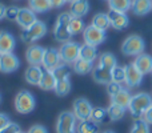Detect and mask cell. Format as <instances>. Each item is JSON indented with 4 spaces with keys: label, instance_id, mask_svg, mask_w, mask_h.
Returning a JSON list of instances; mask_svg holds the SVG:
<instances>
[{
    "label": "cell",
    "instance_id": "obj_48",
    "mask_svg": "<svg viewBox=\"0 0 152 133\" xmlns=\"http://www.w3.org/2000/svg\"><path fill=\"white\" fill-rule=\"evenodd\" d=\"M0 102H1V96H0Z\"/></svg>",
    "mask_w": 152,
    "mask_h": 133
},
{
    "label": "cell",
    "instance_id": "obj_43",
    "mask_svg": "<svg viewBox=\"0 0 152 133\" xmlns=\"http://www.w3.org/2000/svg\"><path fill=\"white\" fill-rule=\"evenodd\" d=\"M143 118H144V120L147 121L150 125H152V104H151V107L147 109V112L143 115Z\"/></svg>",
    "mask_w": 152,
    "mask_h": 133
},
{
    "label": "cell",
    "instance_id": "obj_26",
    "mask_svg": "<svg viewBox=\"0 0 152 133\" xmlns=\"http://www.w3.org/2000/svg\"><path fill=\"white\" fill-rule=\"evenodd\" d=\"M91 120L95 121L96 124H104V123L111 121L107 109H104V108H102V107H95L94 109H92Z\"/></svg>",
    "mask_w": 152,
    "mask_h": 133
},
{
    "label": "cell",
    "instance_id": "obj_23",
    "mask_svg": "<svg viewBox=\"0 0 152 133\" xmlns=\"http://www.w3.org/2000/svg\"><path fill=\"white\" fill-rule=\"evenodd\" d=\"M79 59H83V60L87 61H92L94 63L97 59V49L96 47L89 44H81L80 45V52H79Z\"/></svg>",
    "mask_w": 152,
    "mask_h": 133
},
{
    "label": "cell",
    "instance_id": "obj_12",
    "mask_svg": "<svg viewBox=\"0 0 152 133\" xmlns=\"http://www.w3.org/2000/svg\"><path fill=\"white\" fill-rule=\"evenodd\" d=\"M60 55H59V49L56 48H47L44 52V57H43V63L42 65L45 70H51L52 72L59 64H61Z\"/></svg>",
    "mask_w": 152,
    "mask_h": 133
},
{
    "label": "cell",
    "instance_id": "obj_40",
    "mask_svg": "<svg viewBox=\"0 0 152 133\" xmlns=\"http://www.w3.org/2000/svg\"><path fill=\"white\" fill-rule=\"evenodd\" d=\"M20 132V126L15 123H8L4 128L0 131V133H19Z\"/></svg>",
    "mask_w": 152,
    "mask_h": 133
},
{
    "label": "cell",
    "instance_id": "obj_20",
    "mask_svg": "<svg viewBox=\"0 0 152 133\" xmlns=\"http://www.w3.org/2000/svg\"><path fill=\"white\" fill-rule=\"evenodd\" d=\"M131 9L137 16L147 15L152 11V0H132Z\"/></svg>",
    "mask_w": 152,
    "mask_h": 133
},
{
    "label": "cell",
    "instance_id": "obj_30",
    "mask_svg": "<svg viewBox=\"0 0 152 133\" xmlns=\"http://www.w3.org/2000/svg\"><path fill=\"white\" fill-rule=\"evenodd\" d=\"M92 69H94V63L92 61L77 59L74 63V70L77 75H87V73L92 72Z\"/></svg>",
    "mask_w": 152,
    "mask_h": 133
},
{
    "label": "cell",
    "instance_id": "obj_33",
    "mask_svg": "<svg viewBox=\"0 0 152 133\" xmlns=\"http://www.w3.org/2000/svg\"><path fill=\"white\" fill-rule=\"evenodd\" d=\"M55 93L60 97H64L71 92V81L69 78H64V80H58L55 85Z\"/></svg>",
    "mask_w": 152,
    "mask_h": 133
},
{
    "label": "cell",
    "instance_id": "obj_24",
    "mask_svg": "<svg viewBox=\"0 0 152 133\" xmlns=\"http://www.w3.org/2000/svg\"><path fill=\"white\" fill-rule=\"evenodd\" d=\"M55 85H56V78H55V76H53V73L51 72V70L44 69V73H43V77H42V80H40L39 86L43 91H53Z\"/></svg>",
    "mask_w": 152,
    "mask_h": 133
},
{
    "label": "cell",
    "instance_id": "obj_8",
    "mask_svg": "<svg viewBox=\"0 0 152 133\" xmlns=\"http://www.w3.org/2000/svg\"><path fill=\"white\" fill-rule=\"evenodd\" d=\"M105 37H107L105 31L96 28V27L92 25V24L86 27V29L83 31L84 43L89 44V45H94V47H97V45L103 44V43L105 41Z\"/></svg>",
    "mask_w": 152,
    "mask_h": 133
},
{
    "label": "cell",
    "instance_id": "obj_32",
    "mask_svg": "<svg viewBox=\"0 0 152 133\" xmlns=\"http://www.w3.org/2000/svg\"><path fill=\"white\" fill-rule=\"evenodd\" d=\"M107 112H108V116H110L111 121H119L124 117V115H126V108L111 102V105L107 108Z\"/></svg>",
    "mask_w": 152,
    "mask_h": 133
},
{
    "label": "cell",
    "instance_id": "obj_28",
    "mask_svg": "<svg viewBox=\"0 0 152 133\" xmlns=\"http://www.w3.org/2000/svg\"><path fill=\"white\" fill-rule=\"evenodd\" d=\"M28 4L35 13H45L51 9L50 0H28Z\"/></svg>",
    "mask_w": 152,
    "mask_h": 133
},
{
    "label": "cell",
    "instance_id": "obj_31",
    "mask_svg": "<svg viewBox=\"0 0 152 133\" xmlns=\"http://www.w3.org/2000/svg\"><path fill=\"white\" fill-rule=\"evenodd\" d=\"M92 25H95L99 29H103V31H107V29L111 27L108 15L107 13H103V12L96 13V15L94 16V19H92Z\"/></svg>",
    "mask_w": 152,
    "mask_h": 133
},
{
    "label": "cell",
    "instance_id": "obj_15",
    "mask_svg": "<svg viewBox=\"0 0 152 133\" xmlns=\"http://www.w3.org/2000/svg\"><path fill=\"white\" fill-rule=\"evenodd\" d=\"M45 48H43L42 45H29V48L26 52V59L29 63V65H40L43 63V57H44Z\"/></svg>",
    "mask_w": 152,
    "mask_h": 133
},
{
    "label": "cell",
    "instance_id": "obj_25",
    "mask_svg": "<svg viewBox=\"0 0 152 133\" xmlns=\"http://www.w3.org/2000/svg\"><path fill=\"white\" fill-rule=\"evenodd\" d=\"M97 65L105 68V69L112 70L113 68L118 65V60H116L115 55H112L111 52H104L99 56V63H97Z\"/></svg>",
    "mask_w": 152,
    "mask_h": 133
},
{
    "label": "cell",
    "instance_id": "obj_16",
    "mask_svg": "<svg viewBox=\"0 0 152 133\" xmlns=\"http://www.w3.org/2000/svg\"><path fill=\"white\" fill-rule=\"evenodd\" d=\"M16 47V40L8 31H0V55L13 52Z\"/></svg>",
    "mask_w": 152,
    "mask_h": 133
},
{
    "label": "cell",
    "instance_id": "obj_42",
    "mask_svg": "<svg viewBox=\"0 0 152 133\" xmlns=\"http://www.w3.org/2000/svg\"><path fill=\"white\" fill-rule=\"evenodd\" d=\"M8 123H11L10 117H8L5 113H0V131H1V129L4 128V126L7 125Z\"/></svg>",
    "mask_w": 152,
    "mask_h": 133
},
{
    "label": "cell",
    "instance_id": "obj_22",
    "mask_svg": "<svg viewBox=\"0 0 152 133\" xmlns=\"http://www.w3.org/2000/svg\"><path fill=\"white\" fill-rule=\"evenodd\" d=\"M131 97L132 94L129 93L128 89H121L119 93H116L115 96L111 97V102L112 104H116V105H120V107L126 108L128 109V105H129V101H131Z\"/></svg>",
    "mask_w": 152,
    "mask_h": 133
},
{
    "label": "cell",
    "instance_id": "obj_36",
    "mask_svg": "<svg viewBox=\"0 0 152 133\" xmlns=\"http://www.w3.org/2000/svg\"><path fill=\"white\" fill-rule=\"evenodd\" d=\"M86 29V25H84V21L81 20V17H74L72 16L71 21H69V32L71 35H79Z\"/></svg>",
    "mask_w": 152,
    "mask_h": 133
},
{
    "label": "cell",
    "instance_id": "obj_7",
    "mask_svg": "<svg viewBox=\"0 0 152 133\" xmlns=\"http://www.w3.org/2000/svg\"><path fill=\"white\" fill-rule=\"evenodd\" d=\"M79 52H80V44L76 41H66L59 48V55L63 63L66 64H74L79 59Z\"/></svg>",
    "mask_w": 152,
    "mask_h": 133
},
{
    "label": "cell",
    "instance_id": "obj_45",
    "mask_svg": "<svg viewBox=\"0 0 152 133\" xmlns=\"http://www.w3.org/2000/svg\"><path fill=\"white\" fill-rule=\"evenodd\" d=\"M4 13H5V7L3 4H0V20L4 17Z\"/></svg>",
    "mask_w": 152,
    "mask_h": 133
},
{
    "label": "cell",
    "instance_id": "obj_50",
    "mask_svg": "<svg viewBox=\"0 0 152 133\" xmlns=\"http://www.w3.org/2000/svg\"><path fill=\"white\" fill-rule=\"evenodd\" d=\"M151 73H152V72H151Z\"/></svg>",
    "mask_w": 152,
    "mask_h": 133
},
{
    "label": "cell",
    "instance_id": "obj_34",
    "mask_svg": "<svg viewBox=\"0 0 152 133\" xmlns=\"http://www.w3.org/2000/svg\"><path fill=\"white\" fill-rule=\"evenodd\" d=\"M129 133H151L150 124H148L143 117L135 118L134 124H132L131 132H129Z\"/></svg>",
    "mask_w": 152,
    "mask_h": 133
},
{
    "label": "cell",
    "instance_id": "obj_10",
    "mask_svg": "<svg viewBox=\"0 0 152 133\" xmlns=\"http://www.w3.org/2000/svg\"><path fill=\"white\" fill-rule=\"evenodd\" d=\"M19 67H20V60L13 52L0 55V72L12 73L15 70H18Z\"/></svg>",
    "mask_w": 152,
    "mask_h": 133
},
{
    "label": "cell",
    "instance_id": "obj_38",
    "mask_svg": "<svg viewBox=\"0 0 152 133\" xmlns=\"http://www.w3.org/2000/svg\"><path fill=\"white\" fill-rule=\"evenodd\" d=\"M123 89V86H121V84L119 83H115V81H111V83L107 84V93L110 94V97L115 96L116 93H119V92Z\"/></svg>",
    "mask_w": 152,
    "mask_h": 133
},
{
    "label": "cell",
    "instance_id": "obj_9",
    "mask_svg": "<svg viewBox=\"0 0 152 133\" xmlns=\"http://www.w3.org/2000/svg\"><path fill=\"white\" fill-rule=\"evenodd\" d=\"M72 108H74L72 112H74L75 117L77 118L79 121H84V120L91 118V113H92L94 107H92V104L87 99H84V97H79V99H76L74 101Z\"/></svg>",
    "mask_w": 152,
    "mask_h": 133
},
{
    "label": "cell",
    "instance_id": "obj_2",
    "mask_svg": "<svg viewBox=\"0 0 152 133\" xmlns=\"http://www.w3.org/2000/svg\"><path fill=\"white\" fill-rule=\"evenodd\" d=\"M72 19V15L69 12H63L56 19L55 27H53V37L59 43L69 41L71 39V32H69V21Z\"/></svg>",
    "mask_w": 152,
    "mask_h": 133
},
{
    "label": "cell",
    "instance_id": "obj_27",
    "mask_svg": "<svg viewBox=\"0 0 152 133\" xmlns=\"http://www.w3.org/2000/svg\"><path fill=\"white\" fill-rule=\"evenodd\" d=\"M76 131H77V133H99V124L92 121L91 118L79 121Z\"/></svg>",
    "mask_w": 152,
    "mask_h": 133
},
{
    "label": "cell",
    "instance_id": "obj_6",
    "mask_svg": "<svg viewBox=\"0 0 152 133\" xmlns=\"http://www.w3.org/2000/svg\"><path fill=\"white\" fill-rule=\"evenodd\" d=\"M45 33H47V25H45V23L37 20L29 28L23 29V32L20 35V39L24 43H34V41H37L39 39H42V37H44Z\"/></svg>",
    "mask_w": 152,
    "mask_h": 133
},
{
    "label": "cell",
    "instance_id": "obj_37",
    "mask_svg": "<svg viewBox=\"0 0 152 133\" xmlns=\"http://www.w3.org/2000/svg\"><path fill=\"white\" fill-rule=\"evenodd\" d=\"M111 75H112V81H115V83L121 84L126 80V69H124V67L116 65L111 70Z\"/></svg>",
    "mask_w": 152,
    "mask_h": 133
},
{
    "label": "cell",
    "instance_id": "obj_18",
    "mask_svg": "<svg viewBox=\"0 0 152 133\" xmlns=\"http://www.w3.org/2000/svg\"><path fill=\"white\" fill-rule=\"evenodd\" d=\"M134 64L143 75H147V73L152 72V56L147 55V53H144V52L140 53L139 56H136Z\"/></svg>",
    "mask_w": 152,
    "mask_h": 133
},
{
    "label": "cell",
    "instance_id": "obj_19",
    "mask_svg": "<svg viewBox=\"0 0 152 133\" xmlns=\"http://www.w3.org/2000/svg\"><path fill=\"white\" fill-rule=\"evenodd\" d=\"M89 12V1L88 0H75L71 3L69 13L74 17H83Z\"/></svg>",
    "mask_w": 152,
    "mask_h": 133
},
{
    "label": "cell",
    "instance_id": "obj_47",
    "mask_svg": "<svg viewBox=\"0 0 152 133\" xmlns=\"http://www.w3.org/2000/svg\"><path fill=\"white\" fill-rule=\"evenodd\" d=\"M66 1H67V3H74L75 0H66Z\"/></svg>",
    "mask_w": 152,
    "mask_h": 133
},
{
    "label": "cell",
    "instance_id": "obj_13",
    "mask_svg": "<svg viewBox=\"0 0 152 133\" xmlns=\"http://www.w3.org/2000/svg\"><path fill=\"white\" fill-rule=\"evenodd\" d=\"M108 19H110V24L112 28L121 31V29L127 28L129 24V19L127 16V13L124 12H118V11H112L110 9V12L107 13Z\"/></svg>",
    "mask_w": 152,
    "mask_h": 133
},
{
    "label": "cell",
    "instance_id": "obj_21",
    "mask_svg": "<svg viewBox=\"0 0 152 133\" xmlns=\"http://www.w3.org/2000/svg\"><path fill=\"white\" fill-rule=\"evenodd\" d=\"M92 77H94V80L96 81L97 84H105V85H107L108 83L112 81L111 70L105 69V68H103V67H99V65L92 69Z\"/></svg>",
    "mask_w": 152,
    "mask_h": 133
},
{
    "label": "cell",
    "instance_id": "obj_35",
    "mask_svg": "<svg viewBox=\"0 0 152 133\" xmlns=\"http://www.w3.org/2000/svg\"><path fill=\"white\" fill-rule=\"evenodd\" d=\"M52 73H53V76H55L56 81L58 80H64V78H69V75H71V68L68 67V64L61 63L52 70Z\"/></svg>",
    "mask_w": 152,
    "mask_h": 133
},
{
    "label": "cell",
    "instance_id": "obj_11",
    "mask_svg": "<svg viewBox=\"0 0 152 133\" xmlns=\"http://www.w3.org/2000/svg\"><path fill=\"white\" fill-rule=\"evenodd\" d=\"M124 69H126V80H124V83L127 84V86L128 88H137L142 84L144 75L135 67L134 63L127 64L124 67Z\"/></svg>",
    "mask_w": 152,
    "mask_h": 133
},
{
    "label": "cell",
    "instance_id": "obj_39",
    "mask_svg": "<svg viewBox=\"0 0 152 133\" xmlns=\"http://www.w3.org/2000/svg\"><path fill=\"white\" fill-rule=\"evenodd\" d=\"M19 7H8L5 8V13H4V17L8 19L11 21H16V17H18V13H19Z\"/></svg>",
    "mask_w": 152,
    "mask_h": 133
},
{
    "label": "cell",
    "instance_id": "obj_49",
    "mask_svg": "<svg viewBox=\"0 0 152 133\" xmlns=\"http://www.w3.org/2000/svg\"><path fill=\"white\" fill-rule=\"evenodd\" d=\"M19 133H24V132H21V131H20V132H19Z\"/></svg>",
    "mask_w": 152,
    "mask_h": 133
},
{
    "label": "cell",
    "instance_id": "obj_5",
    "mask_svg": "<svg viewBox=\"0 0 152 133\" xmlns=\"http://www.w3.org/2000/svg\"><path fill=\"white\" fill-rule=\"evenodd\" d=\"M77 118L74 112L64 110L59 115L56 120V133H77Z\"/></svg>",
    "mask_w": 152,
    "mask_h": 133
},
{
    "label": "cell",
    "instance_id": "obj_1",
    "mask_svg": "<svg viewBox=\"0 0 152 133\" xmlns=\"http://www.w3.org/2000/svg\"><path fill=\"white\" fill-rule=\"evenodd\" d=\"M151 104H152L151 94L145 93V92H140V93L132 94L131 101H129L128 105V110L135 118H140L147 112V109L151 107Z\"/></svg>",
    "mask_w": 152,
    "mask_h": 133
},
{
    "label": "cell",
    "instance_id": "obj_17",
    "mask_svg": "<svg viewBox=\"0 0 152 133\" xmlns=\"http://www.w3.org/2000/svg\"><path fill=\"white\" fill-rule=\"evenodd\" d=\"M43 73H44V70L39 65H29L26 69L24 78H26V81L28 84H31V85H39L40 80H42V77H43Z\"/></svg>",
    "mask_w": 152,
    "mask_h": 133
},
{
    "label": "cell",
    "instance_id": "obj_44",
    "mask_svg": "<svg viewBox=\"0 0 152 133\" xmlns=\"http://www.w3.org/2000/svg\"><path fill=\"white\" fill-rule=\"evenodd\" d=\"M66 0H50V4H51V8H60L66 4Z\"/></svg>",
    "mask_w": 152,
    "mask_h": 133
},
{
    "label": "cell",
    "instance_id": "obj_4",
    "mask_svg": "<svg viewBox=\"0 0 152 133\" xmlns=\"http://www.w3.org/2000/svg\"><path fill=\"white\" fill-rule=\"evenodd\" d=\"M145 43L139 35H129L121 44V52L126 56H139L144 52Z\"/></svg>",
    "mask_w": 152,
    "mask_h": 133
},
{
    "label": "cell",
    "instance_id": "obj_3",
    "mask_svg": "<svg viewBox=\"0 0 152 133\" xmlns=\"http://www.w3.org/2000/svg\"><path fill=\"white\" fill-rule=\"evenodd\" d=\"M36 107V100L35 96L27 89L20 91L15 97V109L16 112L21 113V115H28Z\"/></svg>",
    "mask_w": 152,
    "mask_h": 133
},
{
    "label": "cell",
    "instance_id": "obj_46",
    "mask_svg": "<svg viewBox=\"0 0 152 133\" xmlns=\"http://www.w3.org/2000/svg\"><path fill=\"white\" fill-rule=\"evenodd\" d=\"M103 133H115L113 131H105V132H103Z\"/></svg>",
    "mask_w": 152,
    "mask_h": 133
},
{
    "label": "cell",
    "instance_id": "obj_29",
    "mask_svg": "<svg viewBox=\"0 0 152 133\" xmlns=\"http://www.w3.org/2000/svg\"><path fill=\"white\" fill-rule=\"evenodd\" d=\"M108 5H110V9L126 13L127 11L131 9L132 0H108Z\"/></svg>",
    "mask_w": 152,
    "mask_h": 133
},
{
    "label": "cell",
    "instance_id": "obj_41",
    "mask_svg": "<svg viewBox=\"0 0 152 133\" xmlns=\"http://www.w3.org/2000/svg\"><path fill=\"white\" fill-rule=\"evenodd\" d=\"M27 133H48V131H47V128H45V126L39 125V124H37V125L31 126V128H29V131Z\"/></svg>",
    "mask_w": 152,
    "mask_h": 133
},
{
    "label": "cell",
    "instance_id": "obj_14",
    "mask_svg": "<svg viewBox=\"0 0 152 133\" xmlns=\"http://www.w3.org/2000/svg\"><path fill=\"white\" fill-rule=\"evenodd\" d=\"M37 21L36 13L31 9V8H20L18 13V17H16V23L21 27L23 29H27L32 25L34 23Z\"/></svg>",
    "mask_w": 152,
    "mask_h": 133
}]
</instances>
